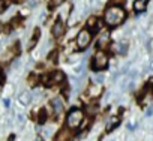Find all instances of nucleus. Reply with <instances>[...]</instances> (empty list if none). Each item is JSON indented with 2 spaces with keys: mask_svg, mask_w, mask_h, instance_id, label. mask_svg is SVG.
Wrapping results in <instances>:
<instances>
[{
  "mask_svg": "<svg viewBox=\"0 0 153 141\" xmlns=\"http://www.w3.org/2000/svg\"><path fill=\"white\" fill-rule=\"evenodd\" d=\"M51 32H53V36H54V38H60V36L65 33V24H63V21H62V20H57V21L54 23Z\"/></svg>",
  "mask_w": 153,
  "mask_h": 141,
  "instance_id": "423d86ee",
  "label": "nucleus"
},
{
  "mask_svg": "<svg viewBox=\"0 0 153 141\" xmlns=\"http://www.w3.org/2000/svg\"><path fill=\"white\" fill-rule=\"evenodd\" d=\"M63 2H65V0H53L51 5H53V6H57V5H62Z\"/></svg>",
  "mask_w": 153,
  "mask_h": 141,
  "instance_id": "aec40b11",
  "label": "nucleus"
},
{
  "mask_svg": "<svg viewBox=\"0 0 153 141\" xmlns=\"http://www.w3.org/2000/svg\"><path fill=\"white\" fill-rule=\"evenodd\" d=\"M11 5V0H0V14L6 11V8Z\"/></svg>",
  "mask_w": 153,
  "mask_h": 141,
  "instance_id": "2eb2a0df",
  "label": "nucleus"
},
{
  "mask_svg": "<svg viewBox=\"0 0 153 141\" xmlns=\"http://www.w3.org/2000/svg\"><path fill=\"white\" fill-rule=\"evenodd\" d=\"M90 39H92L90 32H89L87 29H84V30H81V32L78 33V38H76V44H78L80 48H86V47L90 44Z\"/></svg>",
  "mask_w": 153,
  "mask_h": 141,
  "instance_id": "20e7f679",
  "label": "nucleus"
},
{
  "mask_svg": "<svg viewBox=\"0 0 153 141\" xmlns=\"http://www.w3.org/2000/svg\"><path fill=\"white\" fill-rule=\"evenodd\" d=\"M146 114H147V116H152V114H153V107H150V108L146 111Z\"/></svg>",
  "mask_w": 153,
  "mask_h": 141,
  "instance_id": "b1692460",
  "label": "nucleus"
},
{
  "mask_svg": "<svg viewBox=\"0 0 153 141\" xmlns=\"http://www.w3.org/2000/svg\"><path fill=\"white\" fill-rule=\"evenodd\" d=\"M56 56H57V51L51 53V54H50V60H51V62H54V60H56Z\"/></svg>",
  "mask_w": 153,
  "mask_h": 141,
  "instance_id": "4be33fe9",
  "label": "nucleus"
},
{
  "mask_svg": "<svg viewBox=\"0 0 153 141\" xmlns=\"http://www.w3.org/2000/svg\"><path fill=\"white\" fill-rule=\"evenodd\" d=\"M125 20V11L120 6H111L105 12V21L108 26H117Z\"/></svg>",
  "mask_w": 153,
  "mask_h": 141,
  "instance_id": "f257e3e1",
  "label": "nucleus"
},
{
  "mask_svg": "<svg viewBox=\"0 0 153 141\" xmlns=\"http://www.w3.org/2000/svg\"><path fill=\"white\" fill-rule=\"evenodd\" d=\"M71 137H72V134H71V131H69V129H60V131H59V134L56 135L54 141H69V140H71Z\"/></svg>",
  "mask_w": 153,
  "mask_h": 141,
  "instance_id": "0eeeda50",
  "label": "nucleus"
},
{
  "mask_svg": "<svg viewBox=\"0 0 153 141\" xmlns=\"http://www.w3.org/2000/svg\"><path fill=\"white\" fill-rule=\"evenodd\" d=\"M18 24H20V18H14L12 20V27H17Z\"/></svg>",
  "mask_w": 153,
  "mask_h": 141,
  "instance_id": "412c9836",
  "label": "nucleus"
},
{
  "mask_svg": "<svg viewBox=\"0 0 153 141\" xmlns=\"http://www.w3.org/2000/svg\"><path fill=\"white\" fill-rule=\"evenodd\" d=\"M39 36H41V30H39V29H36V30H35L33 38H32V39H30V42H29V48H33V47L36 45V42H38Z\"/></svg>",
  "mask_w": 153,
  "mask_h": 141,
  "instance_id": "f8f14e48",
  "label": "nucleus"
},
{
  "mask_svg": "<svg viewBox=\"0 0 153 141\" xmlns=\"http://www.w3.org/2000/svg\"><path fill=\"white\" fill-rule=\"evenodd\" d=\"M29 81H30V84H33V86H35V84L38 83V77H36V75H33V77H30V78H29Z\"/></svg>",
  "mask_w": 153,
  "mask_h": 141,
  "instance_id": "6ab92c4d",
  "label": "nucleus"
},
{
  "mask_svg": "<svg viewBox=\"0 0 153 141\" xmlns=\"http://www.w3.org/2000/svg\"><path fill=\"white\" fill-rule=\"evenodd\" d=\"M116 51H117V54H120V56H125V54L128 53V44H126V42H122V44H119V45H117V48H116Z\"/></svg>",
  "mask_w": 153,
  "mask_h": 141,
  "instance_id": "ddd939ff",
  "label": "nucleus"
},
{
  "mask_svg": "<svg viewBox=\"0 0 153 141\" xmlns=\"http://www.w3.org/2000/svg\"><path fill=\"white\" fill-rule=\"evenodd\" d=\"M30 101H32V95H30L29 92H24V93L20 95V102H21L23 105H29Z\"/></svg>",
  "mask_w": 153,
  "mask_h": 141,
  "instance_id": "9d476101",
  "label": "nucleus"
},
{
  "mask_svg": "<svg viewBox=\"0 0 153 141\" xmlns=\"http://www.w3.org/2000/svg\"><path fill=\"white\" fill-rule=\"evenodd\" d=\"M104 81V75H98L96 77V83H102Z\"/></svg>",
  "mask_w": 153,
  "mask_h": 141,
  "instance_id": "5701e85b",
  "label": "nucleus"
},
{
  "mask_svg": "<svg viewBox=\"0 0 153 141\" xmlns=\"http://www.w3.org/2000/svg\"><path fill=\"white\" fill-rule=\"evenodd\" d=\"M38 122H39L41 125H44V123L47 122V111H45V110H41V111H39V119H38Z\"/></svg>",
  "mask_w": 153,
  "mask_h": 141,
  "instance_id": "dca6fc26",
  "label": "nucleus"
},
{
  "mask_svg": "<svg viewBox=\"0 0 153 141\" xmlns=\"http://www.w3.org/2000/svg\"><path fill=\"white\" fill-rule=\"evenodd\" d=\"M107 41H108V33H104V35L101 36V39H99V47L102 48L104 44H107Z\"/></svg>",
  "mask_w": 153,
  "mask_h": 141,
  "instance_id": "f3484780",
  "label": "nucleus"
},
{
  "mask_svg": "<svg viewBox=\"0 0 153 141\" xmlns=\"http://www.w3.org/2000/svg\"><path fill=\"white\" fill-rule=\"evenodd\" d=\"M35 141H42V138H41V137H38V138H36Z\"/></svg>",
  "mask_w": 153,
  "mask_h": 141,
  "instance_id": "c85d7f7f",
  "label": "nucleus"
},
{
  "mask_svg": "<svg viewBox=\"0 0 153 141\" xmlns=\"http://www.w3.org/2000/svg\"><path fill=\"white\" fill-rule=\"evenodd\" d=\"M51 105H53V111H54L56 116H59V114L63 111V102H62L60 98H54V99L51 101Z\"/></svg>",
  "mask_w": 153,
  "mask_h": 141,
  "instance_id": "6e6552de",
  "label": "nucleus"
},
{
  "mask_svg": "<svg viewBox=\"0 0 153 141\" xmlns=\"http://www.w3.org/2000/svg\"><path fill=\"white\" fill-rule=\"evenodd\" d=\"M14 2H15V3H23L24 0H14Z\"/></svg>",
  "mask_w": 153,
  "mask_h": 141,
  "instance_id": "bb28decb",
  "label": "nucleus"
},
{
  "mask_svg": "<svg viewBox=\"0 0 153 141\" xmlns=\"http://www.w3.org/2000/svg\"><path fill=\"white\" fill-rule=\"evenodd\" d=\"M98 23H99V21H98V18L90 17V18L87 20V27H89V29H92V27H93V29H98V27H99V24H98Z\"/></svg>",
  "mask_w": 153,
  "mask_h": 141,
  "instance_id": "4468645a",
  "label": "nucleus"
},
{
  "mask_svg": "<svg viewBox=\"0 0 153 141\" xmlns=\"http://www.w3.org/2000/svg\"><path fill=\"white\" fill-rule=\"evenodd\" d=\"M3 104H5V107H9V105H11V101H9V99H5Z\"/></svg>",
  "mask_w": 153,
  "mask_h": 141,
  "instance_id": "393cba45",
  "label": "nucleus"
},
{
  "mask_svg": "<svg viewBox=\"0 0 153 141\" xmlns=\"http://www.w3.org/2000/svg\"><path fill=\"white\" fill-rule=\"evenodd\" d=\"M65 81V74L62 70H56V72L51 74L50 78H47V86H53V84H59Z\"/></svg>",
  "mask_w": 153,
  "mask_h": 141,
  "instance_id": "39448f33",
  "label": "nucleus"
},
{
  "mask_svg": "<svg viewBox=\"0 0 153 141\" xmlns=\"http://www.w3.org/2000/svg\"><path fill=\"white\" fill-rule=\"evenodd\" d=\"M0 30H2V24H0Z\"/></svg>",
  "mask_w": 153,
  "mask_h": 141,
  "instance_id": "c756f323",
  "label": "nucleus"
},
{
  "mask_svg": "<svg viewBox=\"0 0 153 141\" xmlns=\"http://www.w3.org/2000/svg\"><path fill=\"white\" fill-rule=\"evenodd\" d=\"M3 80V74H2V70H0V81Z\"/></svg>",
  "mask_w": 153,
  "mask_h": 141,
  "instance_id": "cd10ccee",
  "label": "nucleus"
},
{
  "mask_svg": "<svg viewBox=\"0 0 153 141\" xmlns=\"http://www.w3.org/2000/svg\"><path fill=\"white\" fill-rule=\"evenodd\" d=\"M96 111H98V105H89L87 107V113L89 114H95Z\"/></svg>",
  "mask_w": 153,
  "mask_h": 141,
  "instance_id": "a211bd4d",
  "label": "nucleus"
},
{
  "mask_svg": "<svg viewBox=\"0 0 153 141\" xmlns=\"http://www.w3.org/2000/svg\"><path fill=\"white\" fill-rule=\"evenodd\" d=\"M149 3V0H135V3H134V9L135 11H144L146 6Z\"/></svg>",
  "mask_w": 153,
  "mask_h": 141,
  "instance_id": "1a4fd4ad",
  "label": "nucleus"
},
{
  "mask_svg": "<svg viewBox=\"0 0 153 141\" xmlns=\"http://www.w3.org/2000/svg\"><path fill=\"white\" fill-rule=\"evenodd\" d=\"M83 119H84L83 111L78 110V108H74V110L69 111V114H68V117H66V125H68L71 129H75V128H78V126L81 125Z\"/></svg>",
  "mask_w": 153,
  "mask_h": 141,
  "instance_id": "f03ea898",
  "label": "nucleus"
},
{
  "mask_svg": "<svg viewBox=\"0 0 153 141\" xmlns=\"http://www.w3.org/2000/svg\"><path fill=\"white\" fill-rule=\"evenodd\" d=\"M107 65H108V57H107V54H105L104 51H98V53L95 54L93 63H92L93 69H95V70H101V69H104Z\"/></svg>",
  "mask_w": 153,
  "mask_h": 141,
  "instance_id": "7ed1b4c3",
  "label": "nucleus"
},
{
  "mask_svg": "<svg viewBox=\"0 0 153 141\" xmlns=\"http://www.w3.org/2000/svg\"><path fill=\"white\" fill-rule=\"evenodd\" d=\"M14 138H15V137H14V135H11V137L8 138V141H14Z\"/></svg>",
  "mask_w": 153,
  "mask_h": 141,
  "instance_id": "a878e982",
  "label": "nucleus"
},
{
  "mask_svg": "<svg viewBox=\"0 0 153 141\" xmlns=\"http://www.w3.org/2000/svg\"><path fill=\"white\" fill-rule=\"evenodd\" d=\"M119 122H120L119 117H110V120H108V123H107V131H113V129L119 125Z\"/></svg>",
  "mask_w": 153,
  "mask_h": 141,
  "instance_id": "9b49d317",
  "label": "nucleus"
}]
</instances>
